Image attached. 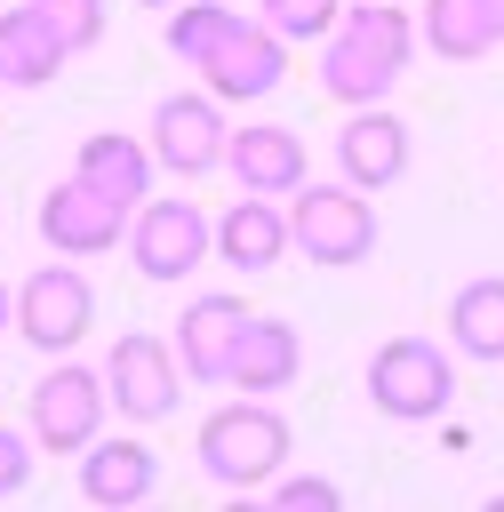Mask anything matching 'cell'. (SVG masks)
I'll use <instances>...</instances> for the list:
<instances>
[{
    "label": "cell",
    "mask_w": 504,
    "mask_h": 512,
    "mask_svg": "<svg viewBox=\"0 0 504 512\" xmlns=\"http://www.w3.org/2000/svg\"><path fill=\"white\" fill-rule=\"evenodd\" d=\"M224 168H232V184H240V192H264V200H280V192H296V184L312 176V160H304V136H296V128H272V120H256V128H232V144H224Z\"/></svg>",
    "instance_id": "cell-14"
},
{
    "label": "cell",
    "mask_w": 504,
    "mask_h": 512,
    "mask_svg": "<svg viewBox=\"0 0 504 512\" xmlns=\"http://www.w3.org/2000/svg\"><path fill=\"white\" fill-rule=\"evenodd\" d=\"M240 328H248V304L240 296H192L184 304V320H176V360H184V376L192 384H224L232 376V352H240Z\"/></svg>",
    "instance_id": "cell-13"
},
{
    "label": "cell",
    "mask_w": 504,
    "mask_h": 512,
    "mask_svg": "<svg viewBox=\"0 0 504 512\" xmlns=\"http://www.w3.org/2000/svg\"><path fill=\"white\" fill-rule=\"evenodd\" d=\"M152 160L168 168V176H208V168H224V144H232V128H224V112H216V96L200 88V96H160L152 104Z\"/></svg>",
    "instance_id": "cell-10"
},
{
    "label": "cell",
    "mask_w": 504,
    "mask_h": 512,
    "mask_svg": "<svg viewBox=\"0 0 504 512\" xmlns=\"http://www.w3.org/2000/svg\"><path fill=\"white\" fill-rule=\"evenodd\" d=\"M256 16L296 48V40H328L336 16H344V0H256Z\"/></svg>",
    "instance_id": "cell-23"
},
{
    "label": "cell",
    "mask_w": 504,
    "mask_h": 512,
    "mask_svg": "<svg viewBox=\"0 0 504 512\" xmlns=\"http://www.w3.org/2000/svg\"><path fill=\"white\" fill-rule=\"evenodd\" d=\"M64 40H56V24L32 8V0H16L8 16H0V80L8 88H48L56 72H64Z\"/></svg>",
    "instance_id": "cell-19"
},
{
    "label": "cell",
    "mask_w": 504,
    "mask_h": 512,
    "mask_svg": "<svg viewBox=\"0 0 504 512\" xmlns=\"http://www.w3.org/2000/svg\"><path fill=\"white\" fill-rule=\"evenodd\" d=\"M448 344L464 360H504V272H480L448 296Z\"/></svg>",
    "instance_id": "cell-20"
},
{
    "label": "cell",
    "mask_w": 504,
    "mask_h": 512,
    "mask_svg": "<svg viewBox=\"0 0 504 512\" xmlns=\"http://www.w3.org/2000/svg\"><path fill=\"white\" fill-rule=\"evenodd\" d=\"M296 368H304V336L288 328V320H272V312H248V328H240V352H232V392H248V400H272V392H288L296 384Z\"/></svg>",
    "instance_id": "cell-16"
},
{
    "label": "cell",
    "mask_w": 504,
    "mask_h": 512,
    "mask_svg": "<svg viewBox=\"0 0 504 512\" xmlns=\"http://www.w3.org/2000/svg\"><path fill=\"white\" fill-rule=\"evenodd\" d=\"M32 448L40 440H24L16 424H0V496H24L32 488Z\"/></svg>",
    "instance_id": "cell-26"
},
{
    "label": "cell",
    "mask_w": 504,
    "mask_h": 512,
    "mask_svg": "<svg viewBox=\"0 0 504 512\" xmlns=\"http://www.w3.org/2000/svg\"><path fill=\"white\" fill-rule=\"evenodd\" d=\"M152 488H160V456H152L144 440H128V432L104 440V432H96V440L80 448V496H88V504L128 512V504H144Z\"/></svg>",
    "instance_id": "cell-15"
},
{
    "label": "cell",
    "mask_w": 504,
    "mask_h": 512,
    "mask_svg": "<svg viewBox=\"0 0 504 512\" xmlns=\"http://www.w3.org/2000/svg\"><path fill=\"white\" fill-rule=\"evenodd\" d=\"M8 328H16V288L0 280V336H8Z\"/></svg>",
    "instance_id": "cell-27"
},
{
    "label": "cell",
    "mask_w": 504,
    "mask_h": 512,
    "mask_svg": "<svg viewBox=\"0 0 504 512\" xmlns=\"http://www.w3.org/2000/svg\"><path fill=\"white\" fill-rule=\"evenodd\" d=\"M336 168L360 192H392L408 176V120L384 104H352V120L336 128Z\"/></svg>",
    "instance_id": "cell-11"
},
{
    "label": "cell",
    "mask_w": 504,
    "mask_h": 512,
    "mask_svg": "<svg viewBox=\"0 0 504 512\" xmlns=\"http://www.w3.org/2000/svg\"><path fill=\"white\" fill-rule=\"evenodd\" d=\"M368 400H376V416H392V424H432V416H448V400H456V360H448L432 336H384V344L368 352Z\"/></svg>",
    "instance_id": "cell-4"
},
{
    "label": "cell",
    "mask_w": 504,
    "mask_h": 512,
    "mask_svg": "<svg viewBox=\"0 0 504 512\" xmlns=\"http://www.w3.org/2000/svg\"><path fill=\"white\" fill-rule=\"evenodd\" d=\"M136 8H176V0H136Z\"/></svg>",
    "instance_id": "cell-29"
},
{
    "label": "cell",
    "mask_w": 504,
    "mask_h": 512,
    "mask_svg": "<svg viewBox=\"0 0 504 512\" xmlns=\"http://www.w3.org/2000/svg\"><path fill=\"white\" fill-rule=\"evenodd\" d=\"M272 504H280V512H336V504H344V488L304 472V480H272Z\"/></svg>",
    "instance_id": "cell-25"
},
{
    "label": "cell",
    "mask_w": 504,
    "mask_h": 512,
    "mask_svg": "<svg viewBox=\"0 0 504 512\" xmlns=\"http://www.w3.org/2000/svg\"><path fill=\"white\" fill-rule=\"evenodd\" d=\"M104 392H112V408H120L128 424L176 416V400H184V360H176V344L128 328V336L104 352Z\"/></svg>",
    "instance_id": "cell-6"
},
{
    "label": "cell",
    "mask_w": 504,
    "mask_h": 512,
    "mask_svg": "<svg viewBox=\"0 0 504 512\" xmlns=\"http://www.w3.org/2000/svg\"><path fill=\"white\" fill-rule=\"evenodd\" d=\"M104 408H112L104 376L80 368V360H56V368L32 384V440L56 448V456H80V448L104 432Z\"/></svg>",
    "instance_id": "cell-9"
},
{
    "label": "cell",
    "mask_w": 504,
    "mask_h": 512,
    "mask_svg": "<svg viewBox=\"0 0 504 512\" xmlns=\"http://www.w3.org/2000/svg\"><path fill=\"white\" fill-rule=\"evenodd\" d=\"M424 48L440 56V64H480L488 48H496V16H488V0H424Z\"/></svg>",
    "instance_id": "cell-21"
},
{
    "label": "cell",
    "mask_w": 504,
    "mask_h": 512,
    "mask_svg": "<svg viewBox=\"0 0 504 512\" xmlns=\"http://www.w3.org/2000/svg\"><path fill=\"white\" fill-rule=\"evenodd\" d=\"M88 320H96V288H88V272H72V264H40V272H24V288H16V336H24L32 352L64 360V352L88 336Z\"/></svg>",
    "instance_id": "cell-7"
},
{
    "label": "cell",
    "mask_w": 504,
    "mask_h": 512,
    "mask_svg": "<svg viewBox=\"0 0 504 512\" xmlns=\"http://www.w3.org/2000/svg\"><path fill=\"white\" fill-rule=\"evenodd\" d=\"M488 16H496V40H504V0H488Z\"/></svg>",
    "instance_id": "cell-28"
},
{
    "label": "cell",
    "mask_w": 504,
    "mask_h": 512,
    "mask_svg": "<svg viewBox=\"0 0 504 512\" xmlns=\"http://www.w3.org/2000/svg\"><path fill=\"white\" fill-rule=\"evenodd\" d=\"M208 256H216V224H208V208H192L184 192L144 200V208L128 216V264H136L144 280H184V272H200Z\"/></svg>",
    "instance_id": "cell-5"
},
{
    "label": "cell",
    "mask_w": 504,
    "mask_h": 512,
    "mask_svg": "<svg viewBox=\"0 0 504 512\" xmlns=\"http://www.w3.org/2000/svg\"><path fill=\"white\" fill-rule=\"evenodd\" d=\"M120 232H128V208L104 200V192H88L80 176H64L40 200V240L56 256H104V248H120Z\"/></svg>",
    "instance_id": "cell-12"
},
{
    "label": "cell",
    "mask_w": 504,
    "mask_h": 512,
    "mask_svg": "<svg viewBox=\"0 0 504 512\" xmlns=\"http://www.w3.org/2000/svg\"><path fill=\"white\" fill-rule=\"evenodd\" d=\"M200 80H208V96L216 104H264L280 80H288V40L264 24V16H240L200 64H192Z\"/></svg>",
    "instance_id": "cell-8"
},
{
    "label": "cell",
    "mask_w": 504,
    "mask_h": 512,
    "mask_svg": "<svg viewBox=\"0 0 504 512\" xmlns=\"http://www.w3.org/2000/svg\"><path fill=\"white\" fill-rule=\"evenodd\" d=\"M232 24H240V8H232V0H176V8H168V32H160V40H168V56L200 64V56H208V48H216V40L232 32Z\"/></svg>",
    "instance_id": "cell-22"
},
{
    "label": "cell",
    "mask_w": 504,
    "mask_h": 512,
    "mask_svg": "<svg viewBox=\"0 0 504 512\" xmlns=\"http://www.w3.org/2000/svg\"><path fill=\"white\" fill-rule=\"evenodd\" d=\"M48 24H56V40L80 56V48H96L104 40V0H32Z\"/></svg>",
    "instance_id": "cell-24"
},
{
    "label": "cell",
    "mask_w": 504,
    "mask_h": 512,
    "mask_svg": "<svg viewBox=\"0 0 504 512\" xmlns=\"http://www.w3.org/2000/svg\"><path fill=\"white\" fill-rule=\"evenodd\" d=\"M152 144H136V136H120V128H96L88 144H80V160H72V176L88 184V192H104V200H120L128 216L152 200Z\"/></svg>",
    "instance_id": "cell-17"
},
{
    "label": "cell",
    "mask_w": 504,
    "mask_h": 512,
    "mask_svg": "<svg viewBox=\"0 0 504 512\" xmlns=\"http://www.w3.org/2000/svg\"><path fill=\"white\" fill-rule=\"evenodd\" d=\"M216 256L232 272H272L288 256V208H272L264 192H240L224 216H216Z\"/></svg>",
    "instance_id": "cell-18"
},
{
    "label": "cell",
    "mask_w": 504,
    "mask_h": 512,
    "mask_svg": "<svg viewBox=\"0 0 504 512\" xmlns=\"http://www.w3.org/2000/svg\"><path fill=\"white\" fill-rule=\"evenodd\" d=\"M408 56H416L408 8H400V0H360V8H344L336 32L320 40V88H328L336 104H384V96L400 88Z\"/></svg>",
    "instance_id": "cell-1"
},
{
    "label": "cell",
    "mask_w": 504,
    "mask_h": 512,
    "mask_svg": "<svg viewBox=\"0 0 504 512\" xmlns=\"http://www.w3.org/2000/svg\"><path fill=\"white\" fill-rule=\"evenodd\" d=\"M288 248L312 256V264H328V272L368 264L376 256V208H368V192L360 184H312L304 176L288 192Z\"/></svg>",
    "instance_id": "cell-3"
},
{
    "label": "cell",
    "mask_w": 504,
    "mask_h": 512,
    "mask_svg": "<svg viewBox=\"0 0 504 512\" xmlns=\"http://www.w3.org/2000/svg\"><path fill=\"white\" fill-rule=\"evenodd\" d=\"M280 464H288V416L280 408H264V400H224L216 416H200V472L216 480V488H272L280 480Z\"/></svg>",
    "instance_id": "cell-2"
}]
</instances>
